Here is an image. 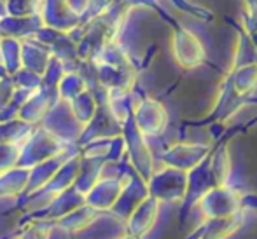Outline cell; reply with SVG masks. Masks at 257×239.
Instances as JSON below:
<instances>
[{"instance_id":"4","label":"cell","mask_w":257,"mask_h":239,"mask_svg":"<svg viewBox=\"0 0 257 239\" xmlns=\"http://www.w3.org/2000/svg\"><path fill=\"white\" fill-rule=\"evenodd\" d=\"M25 223L27 216L20 206V195L0 197V239H20Z\"/></svg>"},{"instance_id":"11","label":"cell","mask_w":257,"mask_h":239,"mask_svg":"<svg viewBox=\"0 0 257 239\" xmlns=\"http://www.w3.org/2000/svg\"><path fill=\"white\" fill-rule=\"evenodd\" d=\"M34 129V124H28V122H25L20 117L7 122H0V143L23 145Z\"/></svg>"},{"instance_id":"15","label":"cell","mask_w":257,"mask_h":239,"mask_svg":"<svg viewBox=\"0 0 257 239\" xmlns=\"http://www.w3.org/2000/svg\"><path fill=\"white\" fill-rule=\"evenodd\" d=\"M54 220L44 218V216H32L27 218L20 234V239H48Z\"/></svg>"},{"instance_id":"16","label":"cell","mask_w":257,"mask_h":239,"mask_svg":"<svg viewBox=\"0 0 257 239\" xmlns=\"http://www.w3.org/2000/svg\"><path fill=\"white\" fill-rule=\"evenodd\" d=\"M20 154H21V145L0 143V173L18 166Z\"/></svg>"},{"instance_id":"6","label":"cell","mask_w":257,"mask_h":239,"mask_svg":"<svg viewBox=\"0 0 257 239\" xmlns=\"http://www.w3.org/2000/svg\"><path fill=\"white\" fill-rule=\"evenodd\" d=\"M122 190V185L114 178H100L98 182L95 183L91 190L86 194V204L93 206L98 211H108L112 209L114 202L117 201L119 194Z\"/></svg>"},{"instance_id":"7","label":"cell","mask_w":257,"mask_h":239,"mask_svg":"<svg viewBox=\"0 0 257 239\" xmlns=\"http://www.w3.org/2000/svg\"><path fill=\"white\" fill-rule=\"evenodd\" d=\"M82 204H86V195L82 192H79L75 187H68V189L58 192L51 201V204L39 216H44V218L58 222L60 218H63L65 215H68V213L74 211L75 208H79Z\"/></svg>"},{"instance_id":"5","label":"cell","mask_w":257,"mask_h":239,"mask_svg":"<svg viewBox=\"0 0 257 239\" xmlns=\"http://www.w3.org/2000/svg\"><path fill=\"white\" fill-rule=\"evenodd\" d=\"M60 100L58 91H49V89L39 88L30 98L27 103L21 107L20 110V119H23L28 124H41V121L44 119V115L49 112V108L53 107L56 101Z\"/></svg>"},{"instance_id":"1","label":"cell","mask_w":257,"mask_h":239,"mask_svg":"<svg viewBox=\"0 0 257 239\" xmlns=\"http://www.w3.org/2000/svg\"><path fill=\"white\" fill-rule=\"evenodd\" d=\"M41 126L44 129H48L51 135L56 136L61 143L72 145V143L79 142L86 124H82L74 115V112H72V108H70V101L61 100L60 98V100L49 108L48 114L44 115V119L41 121Z\"/></svg>"},{"instance_id":"14","label":"cell","mask_w":257,"mask_h":239,"mask_svg":"<svg viewBox=\"0 0 257 239\" xmlns=\"http://www.w3.org/2000/svg\"><path fill=\"white\" fill-rule=\"evenodd\" d=\"M96 215H98V209H95L89 204H82V206H79V208H75L74 211L68 213V215H65L63 218L58 220V223H61V225L67 227V229H70L72 232H77V230L84 229Z\"/></svg>"},{"instance_id":"19","label":"cell","mask_w":257,"mask_h":239,"mask_svg":"<svg viewBox=\"0 0 257 239\" xmlns=\"http://www.w3.org/2000/svg\"><path fill=\"white\" fill-rule=\"evenodd\" d=\"M121 239H135V237H133V236H128V234H126V236H122Z\"/></svg>"},{"instance_id":"17","label":"cell","mask_w":257,"mask_h":239,"mask_svg":"<svg viewBox=\"0 0 257 239\" xmlns=\"http://www.w3.org/2000/svg\"><path fill=\"white\" fill-rule=\"evenodd\" d=\"M14 88H16V86H14L11 75H6V77L0 79V108L6 107V105L11 101L13 93H14Z\"/></svg>"},{"instance_id":"12","label":"cell","mask_w":257,"mask_h":239,"mask_svg":"<svg viewBox=\"0 0 257 239\" xmlns=\"http://www.w3.org/2000/svg\"><path fill=\"white\" fill-rule=\"evenodd\" d=\"M70 108L82 124H88L93 115H95L96 108H98V100L89 89H86L84 93H81L74 100H70Z\"/></svg>"},{"instance_id":"10","label":"cell","mask_w":257,"mask_h":239,"mask_svg":"<svg viewBox=\"0 0 257 239\" xmlns=\"http://www.w3.org/2000/svg\"><path fill=\"white\" fill-rule=\"evenodd\" d=\"M28 176H30V168H21V166H14V168L0 173V197L25 194L28 185Z\"/></svg>"},{"instance_id":"18","label":"cell","mask_w":257,"mask_h":239,"mask_svg":"<svg viewBox=\"0 0 257 239\" xmlns=\"http://www.w3.org/2000/svg\"><path fill=\"white\" fill-rule=\"evenodd\" d=\"M48 239H74V232L67 227H63L61 223L54 222L51 230H49V236Z\"/></svg>"},{"instance_id":"3","label":"cell","mask_w":257,"mask_h":239,"mask_svg":"<svg viewBox=\"0 0 257 239\" xmlns=\"http://www.w3.org/2000/svg\"><path fill=\"white\" fill-rule=\"evenodd\" d=\"M128 227L115 213L98 211V215L84 227L74 232V239H121L126 236Z\"/></svg>"},{"instance_id":"8","label":"cell","mask_w":257,"mask_h":239,"mask_svg":"<svg viewBox=\"0 0 257 239\" xmlns=\"http://www.w3.org/2000/svg\"><path fill=\"white\" fill-rule=\"evenodd\" d=\"M105 164L103 157H84L81 155V166H79V175L75 178L74 187L82 194H88L95 187V183L100 180L102 168Z\"/></svg>"},{"instance_id":"13","label":"cell","mask_w":257,"mask_h":239,"mask_svg":"<svg viewBox=\"0 0 257 239\" xmlns=\"http://www.w3.org/2000/svg\"><path fill=\"white\" fill-rule=\"evenodd\" d=\"M86 89H88V84L79 72H65L61 81L58 82V96L67 101L74 100L75 96L84 93Z\"/></svg>"},{"instance_id":"9","label":"cell","mask_w":257,"mask_h":239,"mask_svg":"<svg viewBox=\"0 0 257 239\" xmlns=\"http://www.w3.org/2000/svg\"><path fill=\"white\" fill-rule=\"evenodd\" d=\"M79 166H81V152L70 155V157L58 168V171L54 173V176L51 178V182L46 185V189L58 194L60 190L74 187L75 178H77V175H79Z\"/></svg>"},{"instance_id":"2","label":"cell","mask_w":257,"mask_h":239,"mask_svg":"<svg viewBox=\"0 0 257 239\" xmlns=\"http://www.w3.org/2000/svg\"><path fill=\"white\" fill-rule=\"evenodd\" d=\"M65 147L67 145L61 143L56 136L51 135L41 124H37L34 131H32V135L27 138V142L21 145V154H20L18 166H21V168H32L37 162L46 161V159L60 154Z\"/></svg>"}]
</instances>
